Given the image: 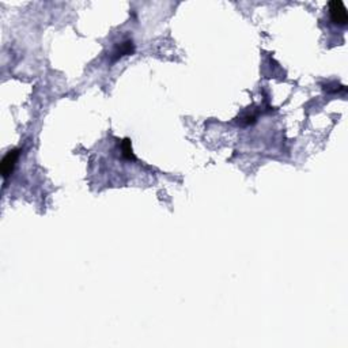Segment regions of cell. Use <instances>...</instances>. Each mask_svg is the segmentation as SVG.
<instances>
[{
    "instance_id": "1",
    "label": "cell",
    "mask_w": 348,
    "mask_h": 348,
    "mask_svg": "<svg viewBox=\"0 0 348 348\" xmlns=\"http://www.w3.org/2000/svg\"><path fill=\"white\" fill-rule=\"evenodd\" d=\"M328 12L331 21L338 26H346L348 22L347 8L342 0H333L328 4Z\"/></svg>"
},
{
    "instance_id": "2",
    "label": "cell",
    "mask_w": 348,
    "mask_h": 348,
    "mask_svg": "<svg viewBox=\"0 0 348 348\" xmlns=\"http://www.w3.org/2000/svg\"><path fill=\"white\" fill-rule=\"evenodd\" d=\"M19 153H21L19 150H12L10 153H7V155H5L4 158H3V161H1L0 172H1V175H3V178L4 179L12 173V170L15 168L16 161H18V157H19Z\"/></svg>"
},
{
    "instance_id": "3",
    "label": "cell",
    "mask_w": 348,
    "mask_h": 348,
    "mask_svg": "<svg viewBox=\"0 0 348 348\" xmlns=\"http://www.w3.org/2000/svg\"><path fill=\"white\" fill-rule=\"evenodd\" d=\"M133 51H135V46H133V42L131 40L121 42L120 45L116 46V49L113 52V60H118L120 57L132 55Z\"/></svg>"
},
{
    "instance_id": "4",
    "label": "cell",
    "mask_w": 348,
    "mask_h": 348,
    "mask_svg": "<svg viewBox=\"0 0 348 348\" xmlns=\"http://www.w3.org/2000/svg\"><path fill=\"white\" fill-rule=\"evenodd\" d=\"M121 151H123L124 158L127 159H133V154H132V147H131V142L129 139H125L121 144Z\"/></svg>"
}]
</instances>
